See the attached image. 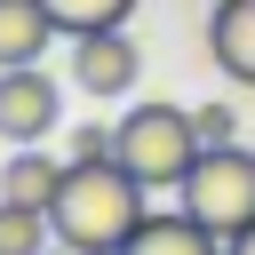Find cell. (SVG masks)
I'll list each match as a JSON object with an SVG mask.
<instances>
[{
    "instance_id": "1",
    "label": "cell",
    "mask_w": 255,
    "mask_h": 255,
    "mask_svg": "<svg viewBox=\"0 0 255 255\" xmlns=\"http://www.w3.org/2000/svg\"><path fill=\"white\" fill-rule=\"evenodd\" d=\"M143 215H151L143 183L120 159H72L64 183H56V199H48V231L64 247H80V255H120Z\"/></svg>"
},
{
    "instance_id": "2",
    "label": "cell",
    "mask_w": 255,
    "mask_h": 255,
    "mask_svg": "<svg viewBox=\"0 0 255 255\" xmlns=\"http://www.w3.org/2000/svg\"><path fill=\"white\" fill-rule=\"evenodd\" d=\"M199 151H207V143H199V128H191L183 104H128V120L112 128V159H120L143 191H175Z\"/></svg>"
},
{
    "instance_id": "3",
    "label": "cell",
    "mask_w": 255,
    "mask_h": 255,
    "mask_svg": "<svg viewBox=\"0 0 255 255\" xmlns=\"http://www.w3.org/2000/svg\"><path fill=\"white\" fill-rule=\"evenodd\" d=\"M175 199H183V215L207 223L215 239H239V231L255 223V151L207 143V151L191 159V175L175 183Z\"/></svg>"
},
{
    "instance_id": "4",
    "label": "cell",
    "mask_w": 255,
    "mask_h": 255,
    "mask_svg": "<svg viewBox=\"0 0 255 255\" xmlns=\"http://www.w3.org/2000/svg\"><path fill=\"white\" fill-rule=\"evenodd\" d=\"M135 72H143V48L128 40V24L72 32V88H80V96L112 104V96H128V88H135Z\"/></svg>"
},
{
    "instance_id": "5",
    "label": "cell",
    "mask_w": 255,
    "mask_h": 255,
    "mask_svg": "<svg viewBox=\"0 0 255 255\" xmlns=\"http://www.w3.org/2000/svg\"><path fill=\"white\" fill-rule=\"evenodd\" d=\"M56 112H64V88H56L40 64L0 72V135H8V143H40V135H56Z\"/></svg>"
},
{
    "instance_id": "6",
    "label": "cell",
    "mask_w": 255,
    "mask_h": 255,
    "mask_svg": "<svg viewBox=\"0 0 255 255\" xmlns=\"http://www.w3.org/2000/svg\"><path fill=\"white\" fill-rule=\"evenodd\" d=\"M207 56H215L239 88H255V0H223V8L207 16Z\"/></svg>"
},
{
    "instance_id": "7",
    "label": "cell",
    "mask_w": 255,
    "mask_h": 255,
    "mask_svg": "<svg viewBox=\"0 0 255 255\" xmlns=\"http://www.w3.org/2000/svg\"><path fill=\"white\" fill-rule=\"evenodd\" d=\"M48 40H56L48 0H0V72L40 64V56H48Z\"/></svg>"
},
{
    "instance_id": "8",
    "label": "cell",
    "mask_w": 255,
    "mask_h": 255,
    "mask_svg": "<svg viewBox=\"0 0 255 255\" xmlns=\"http://www.w3.org/2000/svg\"><path fill=\"white\" fill-rule=\"evenodd\" d=\"M120 255H223V239L175 207V215H143V223L128 231V247H120Z\"/></svg>"
},
{
    "instance_id": "9",
    "label": "cell",
    "mask_w": 255,
    "mask_h": 255,
    "mask_svg": "<svg viewBox=\"0 0 255 255\" xmlns=\"http://www.w3.org/2000/svg\"><path fill=\"white\" fill-rule=\"evenodd\" d=\"M64 167H72V159H56V151H40V143H16V151H8V167H0V199L48 207V199H56V183H64Z\"/></svg>"
},
{
    "instance_id": "10",
    "label": "cell",
    "mask_w": 255,
    "mask_h": 255,
    "mask_svg": "<svg viewBox=\"0 0 255 255\" xmlns=\"http://www.w3.org/2000/svg\"><path fill=\"white\" fill-rule=\"evenodd\" d=\"M40 247H56V231H48V207L0 199V255H40Z\"/></svg>"
},
{
    "instance_id": "11",
    "label": "cell",
    "mask_w": 255,
    "mask_h": 255,
    "mask_svg": "<svg viewBox=\"0 0 255 255\" xmlns=\"http://www.w3.org/2000/svg\"><path fill=\"white\" fill-rule=\"evenodd\" d=\"M56 32H104V24H128L135 0H48Z\"/></svg>"
},
{
    "instance_id": "12",
    "label": "cell",
    "mask_w": 255,
    "mask_h": 255,
    "mask_svg": "<svg viewBox=\"0 0 255 255\" xmlns=\"http://www.w3.org/2000/svg\"><path fill=\"white\" fill-rule=\"evenodd\" d=\"M191 128H199V143H239V112L231 104H199Z\"/></svg>"
},
{
    "instance_id": "13",
    "label": "cell",
    "mask_w": 255,
    "mask_h": 255,
    "mask_svg": "<svg viewBox=\"0 0 255 255\" xmlns=\"http://www.w3.org/2000/svg\"><path fill=\"white\" fill-rule=\"evenodd\" d=\"M72 159H112V128H104V120L72 128Z\"/></svg>"
},
{
    "instance_id": "14",
    "label": "cell",
    "mask_w": 255,
    "mask_h": 255,
    "mask_svg": "<svg viewBox=\"0 0 255 255\" xmlns=\"http://www.w3.org/2000/svg\"><path fill=\"white\" fill-rule=\"evenodd\" d=\"M223 255H255V223H247L239 239H223Z\"/></svg>"
},
{
    "instance_id": "15",
    "label": "cell",
    "mask_w": 255,
    "mask_h": 255,
    "mask_svg": "<svg viewBox=\"0 0 255 255\" xmlns=\"http://www.w3.org/2000/svg\"><path fill=\"white\" fill-rule=\"evenodd\" d=\"M40 255H80V247H64V239H56V247H40Z\"/></svg>"
}]
</instances>
